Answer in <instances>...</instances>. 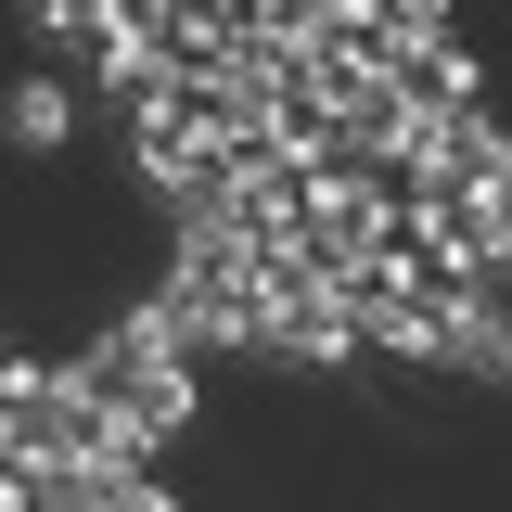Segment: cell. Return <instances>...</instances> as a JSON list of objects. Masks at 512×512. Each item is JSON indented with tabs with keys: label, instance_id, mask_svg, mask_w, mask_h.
Segmentation results:
<instances>
[{
	"label": "cell",
	"instance_id": "cell-3",
	"mask_svg": "<svg viewBox=\"0 0 512 512\" xmlns=\"http://www.w3.org/2000/svg\"><path fill=\"white\" fill-rule=\"evenodd\" d=\"M13 141H39V154L64 141V90H52V77H26V90H13Z\"/></svg>",
	"mask_w": 512,
	"mask_h": 512
},
{
	"label": "cell",
	"instance_id": "cell-1",
	"mask_svg": "<svg viewBox=\"0 0 512 512\" xmlns=\"http://www.w3.org/2000/svg\"><path fill=\"white\" fill-rule=\"evenodd\" d=\"M423 231H436L448 282H474V295H487V282L512 269V192H461V205H436Z\"/></svg>",
	"mask_w": 512,
	"mask_h": 512
},
{
	"label": "cell",
	"instance_id": "cell-5",
	"mask_svg": "<svg viewBox=\"0 0 512 512\" xmlns=\"http://www.w3.org/2000/svg\"><path fill=\"white\" fill-rule=\"evenodd\" d=\"M0 359H13V346H0Z\"/></svg>",
	"mask_w": 512,
	"mask_h": 512
},
{
	"label": "cell",
	"instance_id": "cell-4",
	"mask_svg": "<svg viewBox=\"0 0 512 512\" xmlns=\"http://www.w3.org/2000/svg\"><path fill=\"white\" fill-rule=\"evenodd\" d=\"M384 39H448V0H359Z\"/></svg>",
	"mask_w": 512,
	"mask_h": 512
},
{
	"label": "cell",
	"instance_id": "cell-2",
	"mask_svg": "<svg viewBox=\"0 0 512 512\" xmlns=\"http://www.w3.org/2000/svg\"><path fill=\"white\" fill-rule=\"evenodd\" d=\"M448 359L487 372V384H512V320L487 308V295H461V308H448Z\"/></svg>",
	"mask_w": 512,
	"mask_h": 512
}]
</instances>
